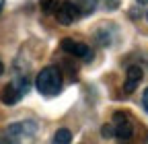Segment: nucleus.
Returning <instances> with one entry per match:
<instances>
[{
  "label": "nucleus",
  "mask_w": 148,
  "mask_h": 144,
  "mask_svg": "<svg viewBox=\"0 0 148 144\" xmlns=\"http://www.w3.org/2000/svg\"><path fill=\"white\" fill-rule=\"evenodd\" d=\"M64 86V76L58 66H45L35 78V88L45 97H56Z\"/></svg>",
  "instance_id": "nucleus-1"
},
{
  "label": "nucleus",
  "mask_w": 148,
  "mask_h": 144,
  "mask_svg": "<svg viewBox=\"0 0 148 144\" xmlns=\"http://www.w3.org/2000/svg\"><path fill=\"white\" fill-rule=\"evenodd\" d=\"M35 132H37L35 121H31V119L14 121V123L6 125V128L0 132V144H21L23 140L31 138Z\"/></svg>",
  "instance_id": "nucleus-2"
},
{
  "label": "nucleus",
  "mask_w": 148,
  "mask_h": 144,
  "mask_svg": "<svg viewBox=\"0 0 148 144\" xmlns=\"http://www.w3.org/2000/svg\"><path fill=\"white\" fill-rule=\"evenodd\" d=\"M29 78L27 76H16L12 78L6 86L0 88V101H2L4 105H14L23 99V95H27L29 91Z\"/></svg>",
  "instance_id": "nucleus-3"
},
{
  "label": "nucleus",
  "mask_w": 148,
  "mask_h": 144,
  "mask_svg": "<svg viewBox=\"0 0 148 144\" xmlns=\"http://www.w3.org/2000/svg\"><path fill=\"white\" fill-rule=\"evenodd\" d=\"M113 130H115V136L119 140H130L134 136V125H132L125 111H115L113 113Z\"/></svg>",
  "instance_id": "nucleus-4"
},
{
  "label": "nucleus",
  "mask_w": 148,
  "mask_h": 144,
  "mask_svg": "<svg viewBox=\"0 0 148 144\" xmlns=\"http://www.w3.org/2000/svg\"><path fill=\"white\" fill-rule=\"evenodd\" d=\"M60 45H62V49L66 53H72V56H76V58H82V60H90L92 58V49L86 43H82V41H74V39L66 37V39H62Z\"/></svg>",
  "instance_id": "nucleus-5"
},
{
  "label": "nucleus",
  "mask_w": 148,
  "mask_h": 144,
  "mask_svg": "<svg viewBox=\"0 0 148 144\" xmlns=\"http://www.w3.org/2000/svg\"><path fill=\"white\" fill-rule=\"evenodd\" d=\"M53 14H56V19H58L60 25H72L80 16V10L74 2H62Z\"/></svg>",
  "instance_id": "nucleus-6"
},
{
  "label": "nucleus",
  "mask_w": 148,
  "mask_h": 144,
  "mask_svg": "<svg viewBox=\"0 0 148 144\" xmlns=\"http://www.w3.org/2000/svg\"><path fill=\"white\" fill-rule=\"evenodd\" d=\"M142 76H144V72H142V68L140 66H130L127 68V72H125V82H123V91L125 93H134L136 88H138V84H140V80H142Z\"/></svg>",
  "instance_id": "nucleus-7"
},
{
  "label": "nucleus",
  "mask_w": 148,
  "mask_h": 144,
  "mask_svg": "<svg viewBox=\"0 0 148 144\" xmlns=\"http://www.w3.org/2000/svg\"><path fill=\"white\" fill-rule=\"evenodd\" d=\"M72 140V132L68 128H58L53 134V144H70Z\"/></svg>",
  "instance_id": "nucleus-8"
},
{
  "label": "nucleus",
  "mask_w": 148,
  "mask_h": 144,
  "mask_svg": "<svg viewBox=\"0 0 148 144\" xmlns=\"http://www.w3.org/2000/svg\"><path fill=\"white\" fill-rule=\"evenodd\" d=\"M60 4H62L60 0H41V8H43V12H49V14L58 10Z\"/></svg>",
  "instance_id": "nucleus-9"
},
{
  "label": "nucleus",
  "mask_w": 148,
  "mask_h": 144,
  "mask_svg": "<svg viewBox=\"0 0 148 144\" xmlns=\"http://www.w3.org/2000/svg\"><path fill=\"white\" fill-rule=\"evenodd\" d=\"M103 136L105 138H111V136H115V130H113V125H111V123H107V125H103Z\"/></svg>",
  "instance_id": "nucleus-10"
},
{
  "label": "nucleus",
  "mask_w": 148,
  "mask_h": 144,
  "mask_svg": "<svg viewBox=\"0 0 148 144\" xmlns=\"http://www.w3.org/2000/svg\"><path fill=\"white\" fill-rule=\"evenodd\" d=\"M142 107H144V111L148 113V88H146L144 95H142Z\"/></svg>",
  "instance_id": "nucleus-11"
},
{
  "label": "nucleus",
  "mask_w": 148,
  "mask_h": 144,
  "mask_svg": "<svg viewBox=\"0 0 148 144\" xmlns=\"http://www.w3.org/2000/svg\"><path fill=\"white\" fill-rule=\"evenodd\" d=\"M105 6L107 8H117L119 6V0H105Z\"/></svg>",
  "instance_id": "nucleus-12"
},
{
  "label": "nucleus",
  "mask_w": 148,
  "mask_h": 144,
  "mask_svg": "<svg viewBox=\"0 0 148 144\" xmlns=\"http://www.w3.org/2000/svg\"><path fill=\"white\" fill-rule=\"evenodd\" d=\"M130 16H132V19H138V16H140V10L132 8V10H130Z\"/></svg>",
  "instance_id": "nucleus-13"
},
{
  "label": "nucleus",
  "mask_w": 148,
  "mask_h": 144,
  "mask_svg": "<svg viewBox=\"0 0 148 144\" xmlns=\"http://www.w3.org/2000/svg\"><path fill=\"white\" fill-rule=\"evenodd\" d=\"M2 72H4V64L0 62V76H2Z\"/></svg>",
  "instance_id": "nucleus-14"
},
{
  "label": "nucleus",
  "mask_w": 148,
  "mask_h": 144,
  "mask_svg": "<svg viewBox=\"0 0 148 144\" xmlns=\"http://www.w3.org/2000/svg\"><path fill=\"white\" fill-rule=\"evenodd\" d=\"M138 4H148V0H136Z\"/></svg>",
  "instance_id": "nucleus-15"
},
{
  "label": "nucleus",
  "mask_w": 148,
  "mask_h": 144,
  "mask_svg": "<svg viewBox=\"0 0 148 144\" xmlns=\"http://www.w3.org/2000/svg\"><path fill=\"white\" fill-rule=\"evenodd\" d=\"M2 6H4V0H0V10H2Z\"/></svg>",
  "instance_id": "nucleus-16"
},
{
  "label": "nucleus",
  "mask_w": 148,
  "mask_h": 144,
  "mask_svg": "<svg viewBox=\"0 0 148 144\" xmlns=\"http://www.w3.org/2000/svg\"><path fill=\"white\" fill-rule=\"evenodd\" d=\"M146 19H148V10H146Z\"/></svg>",
  "instance_id": "nucleus-17"
}]
</instances>
